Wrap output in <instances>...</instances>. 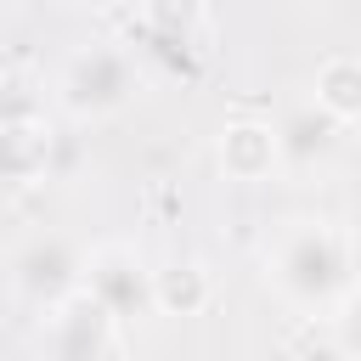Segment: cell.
I'll return each mask as SVG.
<instances>
[{"label":"cell","instance_id":"cell-3","mask_svg":"<svg viewBox=\"0 0 361 361\" xmlns=\"http://www.w3.org/2000/svg\"><path fill=\"white\" fill-rule=\"evenodd\" d=\"M85 276H90V248H79L68 231H51V226L17 237L6 254V288L34 316H51L68 299H79Z\"/></svg>","mask_w":361,"mask_h":361},{"label":"cell","instance_id":"cell-8","mask_svg":"<svg viewBox=\"0 0 361 361\" xmlns=\"http://www.w3.org/2000/svg\"><path fill=\"white\" fill-rule=\"evenodd\" d=\"M310 96L338 124H361V56H327L310 79Z\"/></svg>","mask_w":361,"mask_h":361},{"label":"cell","instance_id":"cell-5","mask_svg":"<svg viewBox=\"0 0 361 361\" xmlns=\"http://www.w3.org/2000/svg\"><path fill=\"white\" fill-rule=\"evenodd\" d=\"M85 293L102 299L124 327L158 316V271L135 254V243H96V248H90Z\"/></svg>","mask_w":361,"mask_h":361},{"label":"cell","instance_id":"cell-1","mask_svg":"<svg viewBox=\"0 0 361 361\" xmlns=\"http://www.w3.org/2000/svg\"><path fill=\"white\" fill-rule=\"evenodd\" d=\"M265 282L299 316H338V305L361 288V243L338 220H282L265 243Z\"/></svg>","mask_w":361,"mask_h":361},{"label":"cell","instance_id":"cell-12","mask_svg":"<svg viewBox=\"0 0 361 361\" xmlns=\"http://www.w3.org/2000/svg\"><path fill=\"white\" fill-rule=\"evenodd\" d=\"M68 6H90V11H102V6H118V0H68Z\"/></svg>","mask_w":361,"mask_h":361},{"label":"cell","instance_id":"cell-6","mask_svg":"<svg viewBox=\"0 0 361 361\" xmlns=\"http://www.w3.org/2000/svg\"><path fill=\"white\" fill-rule=\"evenodd\" d=\"M276 152H282V175H293V180H310V175H322L333 158H338V147H344V130L350 124H338L316 96H299V102H288L276 118Z\"/></svg>","mask_w":361,"mask_h":361},{"label":"cell","instance_id":"cell-4","mask_svg":"<svg viewBox=\"0 0 361 361\" xmlns=\"http://www.w3.org/2000/svg\"><path fill=\"white\" fill-rule=\"evenodd\" d=\"M34 355H39V361H118V355H124V322H118L102 299L79 293V299H68L62 310L39 316Z\"/></svg>","mask_w":361,"mask_h":361},{"label":"cell","instance_id":"cell-10","mask_svg":"<svg viewBox=\"0 0 361 361\" xmlns=\"http://www.w3.org/2000/svg\"><path fill=\"white\" fill-rule=\"evenodd\" d=\"M203 11H209V0H141V23L164 39H192Z\"/></svg>","mask_w":361,"mask_h":361},{"label":"cell","instance_id":"cell-9","mask_svg":"<svg viewBox=\"0 0 361 361\" xmlns=\"http://www.w3.org/2000/svg\"><path fill=\"white\" fill-rule=\"evenodd\" d=\"M209 305V271L197 259H175L158 271V316H197Z\"/></svg>","mask_w":361,"mask_h":361},{"label":"cell","instance_id":"cell-11","mask_svg":"<svg viewBox=\"0 0 361 361\" xmlns=\"http://www.w3.org/2000/svg\"><path fill=\"white\" fill-rule=\"evenodd\" d=\"M333 344H338L344 361H361V288L338 305V316H333Z\"/></svg>","mask_w":361,"mask_h":361},{"label":"cell","instance_id":"cell-7","mask_svg":"<svg viewBox=\"0 0 361 361\" xmlns=\"http://www.w3.org/2000/svg\"><path fill=\"white\" fill-rule=\"evenodd\" d=\"M220 169L226 180H271L282 175V152H276V124L271 118H231L220 130Z\"/></svg>","mask_w":361,"mask_h":361},{"label":"cell","instance_id":"cell-2","mask_svg":"<svg viewBox=\"0 0 361 361\" xmlns=\"http://www.w3.org/2000/svg\"><path fill=\"white\" fill-rule=\"evenodd\" d=\"M141 90V68L118 39H85L62 56L56 68V107L73 124H102L118 118Z\"/></svg>","mask_w":361,"mask_h":361}]
</instances>
